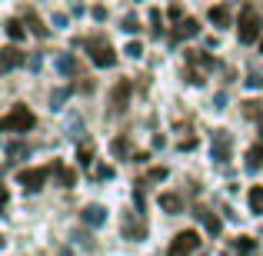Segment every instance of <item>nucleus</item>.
I'll return each instance as SVG.
<instances>
[{
	"label": "nucleus",
	"instance_id": "nucleus-9",
	"mask_svg": "<svg viewBox=\"0 0 263 256\" xmlns=\"http://www.w3.org/2000/svg\"><path fill=\"white\" fill-rule=\"evenodd\" d=\"M20 64H24V53H20L17 47H4V50H0V73H13Z\"/></svg>",
	"mask_w": 263,
	"mask_h": 256
},
{
	"label": "nucleus",
	"instance_id": "nucleus-26",
	"mask_svg": "<svg viewBox=\"0 0 263 256\" xmlns=\"http://www.w3.org/2000/svg\"><path fill=\"white\" fill-rule=\"evenodd\" d=\"M90 156H93V150H90V147L77 150V160H80V167H90V163H93V160H90Z\"/></svg>",
	"mask_w": 263,
	"mask_h": 256
},
{
	"label": "nucleus",
	"instance_id": "nucleus-8",
	"mask_svg": "<svg viewBox=\"0 0 263 256\" xmlns=\"http://www.w3.org/2000/svg\"><path fill=\"white\" fill-rule=\"evenodd\" d=\"M120 230H123V240H134V243H137V240L147 237V220L140 216V210H137V213H127Z\"/></svg>",
	"mask_w": 263,
	"mask_h": 256
},
{
	"label": "nucleus",
	"instance_id": "nucleus-30",
	"mask_svg": "<svg viewBox=\"0 0 263 256\" xmlns=\"http://www.w3.org/2000/svg\"><path fill=\"white\" fill-rule=\"evenodd\" d=\"M167 176V167H157V170H150V180H163Z\"/></svg>",
	"mask_w": 263,
	"mask_h": 256
},
{
	"label": "nucleus",
	"instance_id": "nucleus-16",
	"mask_svg": "<svg viewBox=\"0 0 263 256\" xmlns=\"http://www.w3.org/2000/svg\"><path fill=\"white\" fill-rule=\"evenodd\" d=\"M53 67H57V70L64 73V77H70V73L77 70V64H73L70 53H57V57H53Z\"/></svg>",
	"mask_w": 263,
	"mask_h": 256
},
{
	"label": "nucleus",
	"instance_id": "nucleus-25",
	"mask_svg": "<svg viewBox=\"0 0 263 256\" xmlns=\"http://www.w3.org/2000/svg\"><path fill=\"white\" fill-rule=\"evenodd\" d=\"M123 53H127V57H134V60H137V57H143V47L137 44V40H130V44H127V50H123Z\"/></svg>",
	"mask_w": 263,
	"mask_h": 256
},
{
	"label": "nucleus",
	"instance_id": "nucleus-13",
	"mask_svg": "<svg viewBox=\"0 0 263 256\" xmlns=\"http://www.w3.org/2000/svg\"><path fill=\"white\" fill-rule=\"evenodd\" d=\"M247 170H250V173L263 170V140L257 143V147H250V150H247Z\"/></svg>",
	"mask_w": 263,
	"mask_h": 256
},
{
	"label": "nucleus",
	"instance_id": "nucleus-18",
	"mask_svg": "<svg viewBox=\"0 0 263 256\" xmlns=\"http://www.w3.org/2000/svg\"><path fill=\"white\" fill-rule=\"evenodd\" d=\"M253 250H257V240H253V237H237V240H233V253L250 256Z\"/></svg>",
	"mask_w": 263,
	"mask_h": 256
},
{
	"label": "nucleus",
	"instance_id": "nucleus-34",
	"mask_svg": "<svg viewBox=\"0 0 263 256\" xmlns=\"http://www.w3.org/2000/svg\"><path fill=\"white\" fill-rule=\"evenodd\" d=\"M260 140H263V130H260Z\"/></svg>",
	"mask_w": 263,
	"mask_h": 256
},
{
	"label": "nucleus",
	"instance_id": "nucleus-15",
	"mask_svg": "<svg viewBox=\"0 0 263 256\" xmlns=\"http://www.w3.org/2000/svg\"><path fill=\"white\" fill-rule=\"evenodd\" d=\"M197 216L203 220V226H206V233H213V237H217L220 230H223V223H220V216L217 213H206V210H197Z\"/></svg>",
	"mask_w": 263,
	"mask_h": 256
},
{
	"label": "nucleus",
	"instance_id": "nucleus-5",
	"mask_svg": "<svg viewBox=\"0 0 263 256\" xmlns=\"http://www.w3.org/2000/svg\"><path fill=\"white\" fill-rule=\"evenodd\" d=\"M186 64L193 67V70L186 73L190 84H203V73L200 70H213V57H206L203 50H186Z\"/></svg>",
	"mask_w": 263,
	"mask_h": 256
},
{
	"label": "nucleus",
	"instance_id": "nucleus-6",
	"mask_svg": "<svg viewBox=\"0 0 263 256\" xmlns=\"http://www.w3.org/2000/svg\"><path fill=\"white\" fill-rule=\"evenodd\" d=\"M230 150H233V136L227 130H213V140H210V156L217 163H230Z\"/></svg>",
	"mask_w": 263,
	"mask_h": 256
},
{
	"label": "nucleus",
	"instance_id": "nucleus-20",
	"mask_svg": "<svg viewBox=\"0 0 263 256\" xmlns=\"http://www.w3.org/2000/svg\"><path fill=\"white\" fill-rule=\"evenodd\" d=\"M20 156H27V143H7V167H13Z\"/></svg>",
	"mask_w": 263,
	"mask_h": 256
},
{
	"label": "nucleus",
	"instance_id": "nucleus-7",
	"mask_svg": "<svg viewBox=\"0 0 263 256\" xmlns=\"http://www.w3.org/2000/svg\"><path fill=\"white\" fill-rule=\"evenodd\" d=\"M53 173V167H37V170H24L17 176V183L24 186L27 193H37V190H44V183H47V176Z\"/></svg>",
	"mask_w": 263,
	"mask_h": 256
},
{
	"label": "nucleus",
	"instance_id": "nucleus-19",
	"mask_svg": "<svg viewBox=\"0 0 263 256\" xmlns=\"http://www.w3.org/2000/svg\"><path fill=\"white\" fill-rule=\"evenodd\" d=\"M160 206L167 213H183V200L174 196V193H163V196H160Z\"/></svg>",
	"mask_w": 263,
	"mask_h": 256
},
{
	"label": "nucleus",
	"instance_id": "nucleus-3",
	"mask_svg": "<svg viewBox=\"0 0 263 256\" xmlns=\"http://www.w3.org/2000/svg\"><path fill=\"white\" fill-rule=\"evenodd\" d=\"M87 50H90V60H93V67H114V64H117L114 47H110L103 37H90V40H87Z\"/></svg>",
	"mask_w": 263,
	"mask_h": 256
},
{
	"label": "nucleus",
	"instance_id": "nucleus-2",
	"mask_svg": "<svg viewBox=\"0 0 263 256\" xmlns=\"http://www.w3.org/2000/svg\"><path fill=\"white\" fill-rule=\"evenodd\" d=\"M260 27H263L260 13L253 10V7H243V13H240V27H237V37H240V44H257V37H260Z\"/></svg>",
	"mask_w": 263,
	"mask_h": 256
},
{
	"label": "nucleus",
	"instance_id": "nucleus-27",
	"mask_svg": "<svg viewBox=\"0 0 263 256\" xmlns=\"http://www.w3.org/2000/svg\"><path fill=\"white\" fill-rule=\"evenodd\" d=\"M93 176H97V180H114V167H97Z\"/></svg>",
	"mask_w": 263,
	"mask_h": 256
},
{
	"label": "nucleus",
	"instance_id": "nucleus-21",
	"mask_svg": "<svg viewBox=\"0 0 263 256\" xmlns=\"http://www.w3.org/2000/svg\"><path fill=\"white\" fill-rule=\"evenodd\" d=\"M4 30H7V37H10L13 44H17V40H24V33H27V30H24V24H20V20H13V17L4 24Z\"/></svg>",
	"mask_w": 263,
	"mask_h": 256
},
{
	"label": "nucleus",
	"instance_id": "nucleus-23",
	"mask_svg": "<svg viewBox=\"0 0 263 256\" xmlns=\"http://www.w3.org/2000/svg\"><path fill=\"white\" fill-rule=\"evenodd\" d=\"M250 210L257 213H263V186H250Z\"/></svg>",
	"mask_w": 263,
	"mask_h": 256
},
{
	"label": "nucleus",
	"instance_id": "nucleus-1",
	"mask_svg": "<svg viewBox=\"0 0 263 256\" xmlns=\"http://www.w3.org/2000/svg\"><path fill=\"white\" fill-rule=\"evenodd\" d=\"M33 127H37V116H33V110L24 107V103L10 107L0 116V130H4V133H27V130H33Z\"/></svg>",
	"mask_w": 263,
	"mask_h": 256
},
{
	"label": "nucleus",
	"instance_id": "nucleus-11",
	"mask_svg": "<svg viewBox=\"0 0 263 256\" xmlns=\"http://www.w3.org/2000/svg\"><path fill=\"white\" fill-rule=\"evenodd\" d=\"M127 96H130V80H120V84L114 87V93H110V100H114V110H117V113L127 107Z\"/></svg>",
	"mask_w": 263,
	"mask_h": 256
},
{
	"label": "nucleus",
	"instance_id": "nucleus-31",
	"mask_svg": "<svg viewBox=\"0 0 263 256\" xmlns=\"http://www.w3.org/2000/svg\"><path fill=\"white\" fill-rule=\"evenodd\" d=\"M247 84H250L253 90H260V87H263V77H257V73H250V80H247Z\"/></svg>",
	"mask_w": 263,
	"mask_h": 256
},
{
	"label": "nucleus",
	"instance_id": "nucleus-4",
	"mask_svg": "<svg viewBox=\"0 0 263 256\" xmlns=\"http://www.w3.org/2000/svg\"><path fill=\"white\" fill-rule=\"evenodd\" d=\"M200 250V233L197 230H183L174 237V243H170V253L167 256H190Z\"/></svg>",
	"mask_w": 263,
	"mask_h": 256
},
{
	"label": "nucleus",
	"instance_id": "nucleus-10",
	"mask_svg": "<svg viewBox=\"0 0 263 256\" xmlns=\"http://www.w3.org/2000/svg\"><path fill=\"white\" fill-rule=\"evenodd\" d=\"M80 220H84L87 226H103V223H107V210H103L100 203H90V206H84Z\"/></svg>",
	"mask_w": 263,
	"mask_h": 256
},
{
	"label": "nucleus",
	"instance_id": "nucleus-12",
	"mask_svg": "<svg viewBox=\"0 0 263 256\" xmlns=\"http://www.w3.org/2000/svg\"><path fill=\"white\" fill-rule=\"evenodd\" d=\"M197 33H200V20L186 17V20H180V24H177V37L180 40H190V37H197Z\"/></svg>",
	"mask_w": 263,
	"mask_h": 256
},
{
	"label": "nucleus",
	"instance_id": "nucleus-14",
	"mask_svg": "<svg viewBox=\"0 0 263 256\" xmlns=\"http://www.w3.org/2000/svg\"><path fill=\"white\" fill-rule=\"evenodd\" d=\"M24 24H27V27H30V33H33V37H40V40H44V37H47V27H44V20H40V17H37V13H33V10H27V17H24Z\"/></svg>",
	"mask_w": 263,
	"mask_h": 256
},
{
	"label": "nucleus",
	"instance_id": "nucleus-17",
	"mask_svg": "<svg viewBox=\"0 0 263 256\" xmlns=\"http://www.w3.org/2000/svg\"><path fill=\"white\" fill-rule=\"evenodd\" d=\"M210 20H213L217 27H230V7H223V4L210 7Z\"/></svg>",
	"mask_w": 263,
	"mask_h": 256
},
{
	"label": "nucleus",
	"instance_id": "nucleus-33",
	"mask_svg": "<svg viewBox=\"0 0 263 256\" xmlns=\"http://www.w3.org/2000/svg\"><path fill=\"white\" fill-rule=\"evenodd\" d=\"M57 256H70V250H60V253H57Z\"/></svg>",
	"mask_w": 263,
	"mask_h": 256
},
{
	"label": "nucleus",
	"instance_id": "nucleus-28",
	"mask_svg": "<svg viewBox=\"0 0 263 256\" xmlns=\"http://www.w3.org/2000/svg\"><path fill=\"white\" fill-rule=\"evenodd\" d=\"M67 96H70V90H57V93H53V96H50V103H53V110H57V107H60V103H64V100H67Z\"/></svg>",
	"mask_w": 263,
	"mask_h": 256
},
{
	"label": "nucleus",
	"instance_id": "nucleus-32",
	"mask_svg": "<svg viewBox=\"0 0 263 256\" xmlns=\"http://www.w3.org/2000/svg\"><path fill=\"white\" fill-rule=\"evenodd\" d=\"M193 147H197V140H193V136H186V140L180 143V150H193Z\"/></svg>",
	"mask_w": 263,
	"mask_h": 256
},
{
	"label": "nucleus",
	"instance_id": "nucleus-29",
	"mask_svg": "<svg viewBox=\"0 0 263 256\" xmlns=\"http://www.w3.org/2000/svg\"><path fill=\"white\" fill-rule=\"evenodd\" d=\"M123 30H127V33H137V30H140L137 17H123Z\"/></svg>",
	"mask_w": 263,
	"mask_h": 256
},
{
	"label": "nucleus",
	"instance_id": "nucleus-22",
	"mask_svg": "<svg viewBox=\"0 0 263 256\" xmlns=\"http://www.w3.org/2000/svg\"><path fill=\"white\" fill-rule=\"evenodd\" d=\"M53 173L60 176V186H73V183H77V173H73V170H67L64 163H53Z\"/></svg>",
	"mask_w": 263,
	"mask_h": 256
},
{
	"label": "nucleus",
	"instance_id": "nucleus-24",
	"mask_svg": "<svg viewBox=\"0 0 263 256\" xmlns=\"http://www.w3.org/2000/svg\"><path fill=\"white\" fill-rule=\"evenodd\" d=\"M110 150H114L117 156H127V150H130V143H127V136H117L114 143H110Z\"/></svg>",
	"mask_w": 263,
	"mask_h": 256
}]
</instances>
